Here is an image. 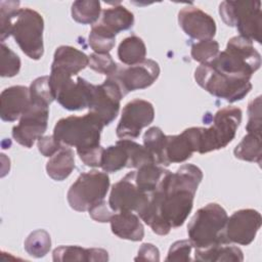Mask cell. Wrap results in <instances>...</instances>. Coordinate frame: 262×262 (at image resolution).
Segmentation results:
<instances>
[{
    "label": "cell",
    "mask_w": 262,
    "mask_h": 262,
    "mask_svg": "<svg viewBox=\"0 0 262 262\" xmlns=\"http://www.w3.org/2000/svg\"><path fill=\"white\" fill-rule=\"evenodd\" d=\"M202 179V170L192 164H184L174 173L168 171L149 193L148 204L139 217L155 233L167 235L187 219Z\"/></svg>",
    "instance_id": "6da1fadb"
},
{
    "label": "cell",
    "mask_w": 262,
    "mask_h": 262,
    "mask_svg": "<svg viewBox=\"0 0 262 262\" xmlns=\"http://www.w3.org/2000/svg\"><path fill=\"white\" fill-rule=\"evenodd\" d=\"M213 69L232 77L251 80L261 66V55L254 48L253 42L235 36L229 39L226 48L207 62Z\"/></svg>",
    "instance_id": "7a4b0ae2"
},
{
    "label": "cell",
    "mask_w": 262,
    "mask_h": 262,
    "mask_svg": "<svg viewBox=\"0 0 262 262\" xmlns=\"http://www.w3.org/2000/svg\"><path fill=\"white\" fill-rule=\"evenodd\" d=\"M103 127L101 120L89 112L84 116H70L58 120L53 129V136L61 144L76 147L79 154L100 145Z\"/></svg>",
    "instance_id": "3957f363"
},
{
    "label": "cell",
    "mask_w": 262,
    "mask_h": 262,
    "mask_svg": "<svg viewBox=\"0 0 262 262\" xmlns=\"http://www.w3.org/2000/svg\"><path fill=\"white\" fill-rule=\"evenodd\" d=\"M226 211L216 203L199 209L187 225L188 239L195 249H207L220 244H229L225 235Z\"/></svg>",
    "instance_id": "277c9868"
},
{
    "label": "cell",
    "mask_w": 262,
    "mask_h": 262,
    "mask_svg": "<svg viewBox=\"0 0 262 262\" xmlns=\"http://www.w3.org/2000/svg\"><path fill=\"white\" fill-rule=\"evenodd\" d=\"M43 30V17L36 10L19 8L13 14L10 35L21 51L35 60L40 59L44 53Z\"/></svg>",
    "instance_id": "5b68a950"
},
{
    "label": "cell",
    "mask_w": 262,
    "mask_h": 262,
    "mask_svg": "<svg viewBox=\"0 0 262 262\" xmlns=\"http://www.w3.org/2000/svg\"><path fill=\"white\" fill-rule=\"evenodd\" d=\"M219 14L228 27H234L245 39L261 43V2L254 0L223 1Z\"/></svg>",
    "instance_id": "8992f818"
},
{
    "label": "cell",
    "mask_w": 262,
    "mask_h": 262,
    "mask_svg": "<svg viewBox=\"0 0 262 262\" xmlns=\"http://www.w3.org/2000/svg\"><path fill=\"white\" fill-rule=\"evenodd\" d=\"M194 80L207 92L228 102L242 100L252 89L250 80L221 73L208 63H202L195 69Z\"/></svg>",
    "instance_id": "52a82bcc"
},
{
    "label": "cell",
    "mask_w": 262,
    "mask_h": 262,
    "mask_svg": "<svg viewBox=\"0 0 262 262\" xmlns=\"http://www.w3.org/2000/svg\"><path fill=\"white\" fill-rule=\"evenodd\" d=\"M242 115V110L233 105L217 111L213 117V124L208 128L201 127L198 152L207 154L227 146L235 136Z\"/></svg>",
    "instance_id": "ba28073f"
},
{
    "label": "cell",
    "mask_w": 262,
    "mask_h": 262,
    "mask_svg": "<svg viewBox=\"0 0 262 262\" xmlns=\"http://www.w3.org/2000/svg\"><path fill=\"white\" fill-rule=\"evenodd\" d=\"M72 77L58 70L50 71L49 84L54 99L68 111L89 108L95 85L81 77H77L76 81H74Z\"/></svg>",
    "instance_id": "9c48e42d"
},
{
    "label": "cell",
    "mask_w": 262,
    "mask_h": 262,
    "mask_svg": "<svg viewBox=\"0 0 262 262\" xmlns=\"http://www.w3.org/2000/svg\"><path fill=\"white\" fill-rule=\"evenodd\" d=\"M108 188L110 177L106 172L92 170L80 174L69 188L67 199L72 209L85 212L93 205L103 201Z\"/></svg>",
    "instance_id": "30bf717a"
},
{
    "label": "cell",
    "mask_w": 262,
    "mask_h": 262,
    "mask_svg": "<svg viewBox=\"0 0 262 262\" xmlns=\"http://www.w3.org/2000/svg\"><path fill=\"white\" fill-rule=\"evenodd\" d=\"M49 105L30 101V105L21 115L19 123L12 128V137L20 145L30 148L41 138L47 129Z\"/></svg>",
    "instance_id": "8fae6325"
},
{
    "label": "cell",
    "mask_w": 262,
    "mask_h": 262,
    "mask_svg": "<svg viewBox=\"0 0 262 262\" xmlns=\"http://www.w3.org/2000/svg\"><path fill=\"white\" fill-rule=\"evenodd\" d=\"M134 172H129L120 181L113 184L108 206L115 212H136L140 214L149 201V194L141 191L135 184Z\"/></svg>",
    "instance_id": "7c38bea8"
},
{
    "label": "cell",
    "mask_w": 262,
    "mask_h": 262,
    "mask_svg": "<svg viewBox=\"0 0 262 262\" xmlns=\"http://www.w3.org/2000/svg\"><path fill=\"white\" fill-rule=\"evenodd\" d=\"M154 119L155 110L152 104L147 100L135 98L123 107L116 134L121 139L137 138L141 130L147 127Z\"/></svg>",
    "instance_id": "4fadbf2b"
},
{
    "label": "cell",
    "mask_w": 262,
    "mask_h": 262,
    "mask_svg": "<svg viewBox=\"0 0 262 262\" xmlns=\"http://www.w3.org/2000/svg\"><path fill=\"white\" fill-rule=\"evenodd\" d=\"M160 75L159 63L152 59L128 66L120 67L110 78L114 79L120 86L124 95L130 91L145 89L152 85Z\"/></svg>",
    "instance_id": "5bb4252c"
},
{
    "label": "cell",
    "mask_w": 262,
    "mask_h": 262,
    "mask_svg": "<svg viewBox=\"0 0 262 262\" xmlns=\"http://www.w3.org/2000/svg\"><path fill=\"white\" fill-rule=\"evenodd\" d=\"M123 96L117 82L107 77L102 84L95 85L89 112L98 117L104 126L110 125L118 116Z\"/></svg>",
    "instance_id": "9a60e30c"
},
{
    "label": "cell",
    "mask_w": 262,
    "mask_h": 262,
    "mask_svg": "<svg viewBox=\"0 0 262 262\" xmlns=\"http://www.w3.org/2000/svg\"><path fill=\"white\" fill-rule=\"evenodd\" d=\"M261 215L254 209L235 211L227 218L225 235L228 243L248 246L256 237L261 227Z\"/></svg>",
    "instance_id": "2e32d148"
},
{
    "label": "cell",
    "mask_w": 262,
    "mask_h": 262,
    "mask_svg": "<svg viewBox=\"0 0 262 262\" xmlns=\"http://www.w3.org/2000/svg\"><path fill=\"white\" fill-rule=\"evenodd\" d=\"M178 24L188 37L199 41L213 39L216 34L213 17L193 5H187L179 11Z\"/></svg>",
    "instance_id": "e0dca14e"
},
{
    "label": "cell",
    "mask_w": 262,
    "mask_h": 262,
    "mask_svg": "<svg viewBox=\"0 0 262 262\" xmlns=\"http://www.w3.org/2000/svg\"><path fill=\"white\" fill-rule=\"evenodd\" d=\"M201 127H190L178 135H166L165 164L183 163L187 161L194 151L198 152Z\"/></svg>",
    "instance_id": "ac0fdd59"
},
{
    "label": "cell",
    "mask_w": 262,
    "mask_h": 262,
    "mask_svg": "<svg viewBox=\"0 0 262 262\" xmlns=\"http://www.w3.org/2000/svg\"><path fill=\"white\" fill-rule=\"evenodd\" d=\"M0 117L5 122H13L21 117L30 105V89L16 85L4 89L0 96Z\"/></svg>",
    "instance_id": "d6986e66"
},
{
    "label": "cell",
    "mask_w": 262,
    "mask_h": 262,
    "mask_svg": "<svg viewBox=\"0 0 262 262\" xmlns=\"http://www.w3.org/2000/svg\"><path fill=\"white\" fill-rule=\"evenodd\" d=\"M112 232L120 238L139 242L144 237V227L139 217L130 211L114 213L111 220Z\"/></svg>",
    "instance_id": "ffe728a7"
},
{
    "label": "cell",
    "mask_w": 262,
    "mask_h": 262,
    "mask_svg": "<svg viewBox=\"0 0 262 262\" xmlns=\"http://www.w3.org/2000/svg\"><path fill=\"white\" fill-rule=\"evenodd\" d=\"M88 63L89 57L84 52L73 46L62 45L57 47L54 52L51 69L76 76L80 71L88 67Z\"/></svg>",
    "instance_id": "44dd1931"
},
{
    "label": "cell",
    "mask_w": 262,
    "mask_h": 262,
    "mask_svg": "<svg viewBox=\"0 0 262 262\" xmlns=\"http://www.w3.org/2000/svg\"><path fill=\"white\" fill-rule=\"evenodd\" d=\"M53 261H107L108 253L103 249H85L79 246H60L53 250Z\"/></svg>",
    "instance_id": "7402d4cb"
},
{
    "label": "cell",
    "mask_w": 262,
    "mask_h": 262,
    "mask_svg": "<svg viewBox=\"0 0 262 262\" xmlns=\"http://www.w3.org/2000/svg\"><path fill=\"white\" fill-rule=\"evenodd\" d=\"M75 169V157L73 149L62 145L60 149L49 158L46 164V172L55 181H62L68 178Z\"/></svg>",
    "instance_id": "603a6c76"
},
{
    "label": "cell",
    "mask_w": 262,
    "mask_h": 262,
    "mask_svg": "<svg viewBox=\"0 0 262 262\" xmlns=\"http://www.w3.org/2000/svg\"><path fill=\"white\" fill-rule=\"evenodd\" d=\"M194 260L205 262H242L244 255L237 247L229 244H220L207 249H195Z\"/></svg>",
    "instance_id": "cb8c5ba5"
},
{
    "label": "cell",
    "mask_w": 262,
    "mask_h": 262,
    "mask_svg": "<svg viewBox=\"0 0 262 262\" xmlns=\"http://www.w3.org/2000/svg\"><path fill=\"white\" fill-rule=\"evenodd\" d=\"M100 24L113 34L129 30L134 24V15L123 5H115L102 10Z\"/></svg>",
    "instance_id": "d4e9b609"
},
{
    "label": "cell",
    "mask_w": 262,
    "mask_h": 262,
    "mask_svg": "<svg viewBox=\"0 0 262 262\" xmlns=\"http://www.w3.org/2000/svg\"><path fill=\"white\" fill-rule=\"evenodd\" d=\"M168 171L156 163H146L135 171V184L141 191L149 194L158 187Z\"/></svg>",
    "instance_id": "484cf974"
},
{
    "label": "cell",
    "mask_w": 262,
    "mask_h": 262,
    "mask_svg": "<svg viewBox=\"0 0 262 262\" xmlns=\"http://www.w3.org/2000/svg\"><path fill=\"white\" fill-rule=\"evenodd\" d=\"M146 47L143 40L135 35L125 38L118 47V57L124 64L133 66L145 59Z\"/></svg>",
    "instance_id": "4316f807"
},
{
    "label": "cell",
    "mask_w": 262,
    "mask_h": 262,
    "mask_svg": "<svg viewBox=\"0 0 262 262\" xmlns=\"http://www.w3.org/2000/svg\"><path fill=\"white\" fill-rule=\"evenodd\" d=\"M129 163V154L122 139L115 145H110L102 152L100 167L106 173H114L127 168Z\"/></svg>",
    "instance_id": "83f0119b"
},
{
    "label": "cell",
    "mask_w": 262,
    "mask_h": 262,
    "mask_svg": "<svg viewBox=\"0 0 262 262\" xmlns=\"http://www.w3.org/2000/svg\"><path fill=\"white\" fill-rule=\"evenodd\" d=\"M233 155L236 159L261 164V134L247 133L235 146Z\"/></svg>",
    "instance_id": "f1b7e54d"
},
{
    "label": "cell",
    "mask_w": 262,
    "mask_h": 262,
    "mask_svg": "<svg viewBox=\"0 0 262 262\" xmlns=\"http://www.w3.org/2000/svg\"><path fill=\"white\" fill-rule=\"evenodd\" d=\"M165 142L166 135L159 127H150L143 135V146L149 152L154 162L162 166H166L164 157Z\"/></svg>",
    "instance_id": "f546056e"
},
{
    "label": "cell",
    "mask_w": 262,
    "mask_h": 262,
    "mask_svg": "<svg viewBox=\"0 0 262 262\" xmlns=\"http://www.w3.org/2000/svg\"><path fill=\"white\" fill-rule=\"evenodd\" d=\"M72 17L79 24H94L100 16V2L97 0H79L72 4Z\"/></svg>",
    "instance_id": "4dcf8cb0"
},
{
    "label": "cell",
    "mask_w": 262,
    "mask_h": 262,
    "mask_svg": "<svg viewBox=\"0 0 262 262\" xmlns=\"http://www.w3.org/2000/svg\"><path fill=\"white\" fill-rule=\"evenodd\" d=\"M88 42L95 53H108L116 42V35L101 24L94 25L89 33Z\"/></svg>",
    "instance_id": "1f68e13d"
},
{
    "label": "cell",
    "mask_w": 262,
    "mask_h": 262,
    "mask_svg": "<svg viewBox=\"0 0 262 262\" xmlns=\"http://www.w3.org/2000/svg\"><path fill=\"white\" fill-rule=\"evenodd\" d=\"M27 253L35 258L44 257L51 248L50 234L44 229L34 230L24 243Z\"/></svg>",
    "instance_id": "d6a6232c"
},
{
    "label": "cell",
    "mask_w": 262,
    "mask_h": 262,
    "mask_svg": "<svg viewBox=\"0 0 262 262\" xmlns=\"http://www.w3.org/2000/svg\"><path fill=\"white\" fill-rule=\"evenodd\" d=\"M30 100L33 102L50 105L54 96L49 84V76H42L35 79L30 85Z\"/></svg>",
    "instance_id": "836d02e7"
},
{
    "label": "cell",
    "mask_w": 262,
    "mask_h": 262,
    "mask_svg": "<svg viewBox=\"0 0 262 262\" xmlns=\"http://www.w3.org/2000/svg\"><path fill=\"white\" fill-rule=\"evenodd\" d=\"M219 53V44L214 39L201 40L191 46V57L202 63H207L214 59Z\"/></svg>",
    "instance_id": "e575fe53"
},
{
    "label": "cell",
    "mask_w": 262,
    "mask_h": 262,
    "mask_svg": "<svg viewBox=\"0 0 262 262\" xmlns=\"http://www.w3.org/2000/svg\"><path fill=\"white\" fill-rule=\"evenodd\" d=\"M122 141L129 154V163L127 168L138 169L146 163H155L151 156L143 145H140L131 139H122Z\"/></svg>",
    "instance_id": "d590c367"
},
{
    "label": "cell",
    "mask_w": 262,
    "mask_h": 262,
    "mask_svg": "<svg viewBox=\"0 0 262 262\" xmlns=\"http://www.w3.org/2000/svg\"><path fill=\"white\" fill-rule=\"evenodd\" d=\"M1 77H14L20 70V59L16 53H14L4 43H1Z\"/></svg>",
    "instance_id": "8d00e7d4"
},
{
    "label": "cell",
    "mask_w": 262,
    "mask_h": 262,
    "mask_svg": "<svg viewBox=\"0 0 262 262\" xmlns=\"http://www.w3.org/2000/svg\"><path fill=\"white\" fill-rule=\"evenodd\" d=\"M89 63L88 67L102 75H105L107 77L113 76L118 68L119 64L115 62V60L112 58L110 53H92L89 56Z\"/></svg>",
    "instance_id": "74e56055"
},
{
    "label": "cell",
    "mask_w": 262,
    "mask_h": 262,
    "mask_svg": "<svg viewBox=\"0 0 262 262\" xmlns=\"http://www.w3.org/2000/svg\"><path fill=\"white\" fill-rule=\"evenodd\" d=\"M19 6L18 1H1L0 2V39L1 43L10 36L11 21L13 14Z\"/></svg>",
    "instance_id": "f35d334b"
},
{
    "label": "cell",
    "mask_w": 262,
    "mask_h": 262,
    "mask_svg": "<svg viewBox=\"0 0 262 262\" xmlns=\"http://www.w3.org/2000/svg\"><path fill=\"white\" fill-rule=\"evenodd\" d=\"M248 133L261 134V96L252 99L248 105Z\"/></svg>",
    "instance_id": "ab89813d"
},
{
    "label": "cell",
    "mask_w": 262,
    "mask_h": 262,
    "mask_svg": "<svg viewBox=\"0 0 262 262\" xmlns=\"http://www.w3.org/2000/svg\"><path fill=\"white\" fill-rule=\"evenodd\" d=\"M192 248L189 239L177 241L171 245L166 261H191L190 253Z\"/></svg>",
    "instance_id": "60d3db41"
},
{
    "label": "cell",
    "mask_w": 262,
    "mask_h": 262,
    "mask_svg": "<svg viewBox=\"0 0 262 262\" xmlns=\"http://www.w3.org/2000/svg\"><path fill=\"white\" fill-rule=\"evenodd\" d=\"M107 205L108 204H106V202L104 200L93 205L88 210L90 217L97 222H101V223L110 222V220L115 212Z\"/></svg>",
    "instance_id": "b9f144b4"
},
{
    "label": "cell",
    "mask_w": 262,
    "mask_h": 262,
    "mask_svg": "<svg viewBox=\"0 0 262 262\" xmlns=\"http://www.w3.org/2000/svg\"><path fill=\"white\" fill-rule=\"evenodd\" d=\"M37 144H38L39 151L44 157H47V158L52 157L63 145L59 141H57L53 135H51V136H42L41 138L38 139Z\"/></svg>",
    "instance_id": "7bdbcfd3"
},
{
    "label": "cell",
    "mask_w": 262,
    "mask_h": 262,
    "mask_svg": "<svg viewBox=\"0 0 262 262\" xmlns=\"http://www.w3.org/2000/svg\"><path fill=\"white\" fill-rule=\"evenodd\" d=\"M104 148L99 145L94 148L87 149L85 151L79 152L78 156L80 160L88 167H100L101 163V158H102V152Z\"/></svg>",
    "instance_id": "ee69618b"
},
{
    "label": "cell",
    "mask_w": 262,
    "mask_h": 262,
    "mask_svg": "<svg viewBox=\"0 0 262 262\" xmlns=\"http://www.w3.org/2000/svg\"><path fill=\"white\" fill-rule=\"evenodd\" d=\"M135 261H159L160 260V252L157 247L152 244H142L138 250L137 257L134 259Z\"/></svg>",
    "instance_id": "f6af8a7d"
}]
</instances>
